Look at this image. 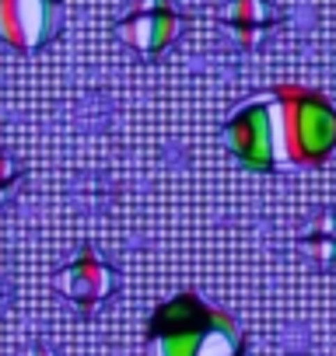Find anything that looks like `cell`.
<instances>
[{
    "label": "cell",
    "mask_w": 336,
    "mask_h": 356,
    "mask_svg": "<svg viewBox=\"0 0 336 356\" xmlns=\"http://www.w3.org/2000/svg\"><path fill=\"white\" fill-rule=\"evenodd\" d=\"M221 133L249 171L319 168L336 150V108L312 88L280 84L242 102Z\"/></svg>",
    "instance_id": "1"
},
{
    "label": "cell",
    "mask_w": 336,
    "mask_h": 356,
    "mask_svg": "<svg viewBox=\"0 0 336 356\" xmlns=\"http://www.w3.org/2000/svg\"><path fill=\"white\" fill-rule=\"evenodd\" d=\"M151 346L154 356H245V332L200 293H179L154 311Z\"/></svg>",
    "instance_id": "2"
},
{
    "label": "cell",
    "mask_w": 336,
    "mask_h": 356,
    "mask_svg": "<svg viewBox=\"0 0 336 356\" xmlns=\"http://www.w3.org/2000/svg\"><path fill=\"white\" fill-rule=\"evenodd\" d=\"M60 32V0H0V39L32 53Z\"/></svg>",
    "instance_id": "3"
},
{
    "label": "cell",
    "mask_w": 336,
    "mask_h": 356,
    "mask_svg": "<svg viewBox=\"0 0 336 356\" xmlns=\"http://www.w3.org/2000/svg\"><path fill=\"white\" fill-rule=\"evenodd\" d=\"M179 32H183V18L168 0H144L130 18L119 22V39L147 60L165 53L179 39Z\"/></svg>",
    "instance_id": "4"
},
{
    "label": "cell",
    "mask_w": 336,
    "mask_h": 356,
    "mask_svg": "<svg viewBox=\"0 0 336 356\" xmlns=\"http://www.w3.org/2000/svg\"><path fill=\"white\" fill-rule=\"evenodd\" d=\"M298 245L315 262V269L333 273L336 269V207L312 210V217H305V227L298 231Z\"/></svg>",
    "instance_id": "5"
},
{
    "label": "cell",
    "mask_w": 336,
    "mask_h": 356,
    "mask_svg": "<svg viewBox=\"0 0 336 356\" xmlns=\"http://www.w3.org/2000/svg\"><path fill=\"white\" fill-rule=\"evenodd\" d=\"M224 22L235 32L238 46L252 49V46L263 42L266 32L277 29V8L270 0H231L228 11H224Z\"/></svg>",
    "instance_id": "6"
}]
</instances>
